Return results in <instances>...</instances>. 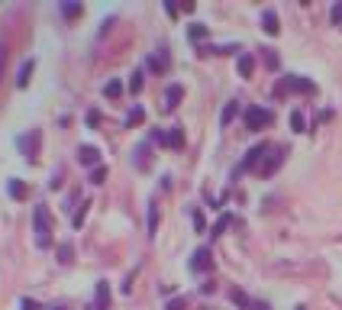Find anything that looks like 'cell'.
Instances as JSON below:
<instances>
[{"instance_id":"cell-1","label":"cell","mask_w":342,"mask_h":310,"mask_svg":"<svg viewBox=\"0 0 342 310\" xmlns=\"http://www.w3.org/2000/svg\"><path fill=\"white\" fill-rule=\"evenodd\" d=\"M271 152V146L268 143H258V146H252L249 152H245V158H242V165L236 168V175H242V171H258L261 168V162H265V155Z\"/></svg>"},{"instance_id":"cell-2","label":"cell","mask_w":342,"mask_h":310,"mask_svg":"<svg viewBox=\"0 0 342 310\" xmlns=\"http://www.w3.org/2000/svg\"><path fill=\"white\" fill-rule=\"evenodd\" d=\"M242 120H245V129L258 132V129L271 126V120H275V117H271V110H265V107H245Z\"/></svg>"},{"instance_id":"cell-3","label":"cell","mask_w":342,"mask_h":310,"mask_svg":"<svg viewBox=\"0 0 342 310\" xmlns=\"http://www.w3.org/2000/svg\"><path fill=\"white\" fill-rule=\"evenodd\" d=\"M36 243L42 246V249H49L52 243H55V239H52V223H49V214L46 210H36Z\"/></svg>"},{"instance_id":"cell-4","label":"cell","mask_w":342,"mask_h":310,"mask_svg":"<svg viewBox=\"0 0 342 310\" xmlns=\"http://www.w3.org/2000/svg\"><path fill=\"white\" fill-rule=\"evenodd\" d=\"M281 165H284V146H278V149H271V152L265 155V162H261L258 175H261V178H271V175H275Z\"/></svg>"},{"instance_id":"cell-5","label":"cell","mask_w":342,"mask_h":310,"mask_svg":"<svg viewBox=\"0 0 342 310\" xmlns=\"http://www.w3.org/2000/svg\"><path fill=\"white\" fill-rule=\"evenodd\" d=\"M210 268H213V252H210V246H200V249L194 252V259H191V271L204 274Z\"/></svg>"},{"instance_id":"cell-6","label":"cell","mask_w":342,"mask_h":310,"mask_svg":"<svg viewBox=\"0 0 342 310\" xmlns=\"http://www.w3.org/2000/svg\"><path fill=\"white\" fill-rule=\"evenodd\" d=\"M287 81V94H313L317 87H313V81H307V78H297V75H291V78H284Z\"/></svg>"},{"instance_id":"cell-7","label":"cell","mask_w":342,"mask_h":310,"mask_svg":"<svg viewBox=\"0 0 342 310\" xmlns=\"http://www.w3.org/2000/svg\"><path fill=\"white\" fill-rule=\"evenodd\" d=\"M16 143H20V149L26 152V158H29V162H36V146H39V132H26V136H20V139H16Z\"/></svg>"},{"instance_id":"cell-8","label":"cell","mask_w":342,"mask_h":310,"mask_svg":"<svg viewBox=\"0 0 342 310\" xmlns=\"http://www.w3.org/2000/svg\"><path fill=\"white\" fill-rule=\"evenodd\" d=\"M91 310H110V281H97V297Z\"/></svg>"},{"instance_id":"cell-9","label":"cell","mask_w":342,"mask_h":310,"mask_svg":"<svg viewBox=\"0 0 342 310\" xmlns=\"http://www.w3.org/2000/svg\"><path fill=\"white\" fill-rule=\"evenodd\" d=\"M78 158H81V165H91V168H97V165H100V152H97V146H81V149H78Z\"/></svg>"},{"instance_id":"cell-10","label":"cell","mask_w":342,"mask_h":310,"mask_svg":"<svg viewBox=\"0 0 342 310\" xmlns=\"http://www.w3.org/2000/svg\"><path fill=\"white\" fill-rule=\"evenodd\" d=\"M261 29H265L268 36H278V29H281V26H278V13H275V10H265V13H261Z\"/></svg>"},{"instance_id":"cell-11","label":"cell","mask_w":342,"mask_h":310,"mask_svg":"<svg viewBox=\"0 0 342 310\" xmlns=\"http://www.w3.org/2000/svg\"><path fill=\"white\" fill-rule=\"evenodd\" d=\"M181 97H184V87H181V84H171L168 91H165V107L174 110V107L181 104Z\"/></svg>"},{"instance_id":"cell-12","label":"cell","mask_w":342,"mask_h":310,"mask_svg":"<svg viewBox=\"0 0 342 310\" xmlns=\"http://www.w3.org/2000/svg\"><path fill=\"white\" fill-rule=\"evenodd\" d=\"M165 146H171V149H184V129H181V126H171L168 132H165Z\"/></svg>"},{"instance_id":"cell-13","label":"cell","mask_w":342,"mask_h":310,"mask_svg":"<svg viewBox=\"0 0 342 310\" xmlns=\"http://www.w3.org/2000/svg\"><path fill=\"white\" fill-rule=\"evenodd\" d=\"M236 68H239L242 78H252V72H255V58H252L249 52H242V55H239V65H236Z\"/></svg>"},{"instance_id":"cell-14","label":"cell","mask_w":342,"mask_h":310,"mask_svg":"<svg viewBox=\"0 0 342 310\" xmlns=\"http://www.w3.org/2000/svg\"><path fill=\"white\" fill-rule=\"evenodd\" d=\"M236 113H239V100H230V104L223 107V117H220V123H223V126H230V123L236 120Z\"/></svg>"},{"instance_id":"cell-15","label":"cell","mask_w":342,"mask_h":310,"mask_svg":"<svg viewBox=\"0 0 342 310\" xmlns=\"http://www.w3.org/2000/svg\"><path fill=\"white\" fill-rule=\"evenodd\" d=\"M32 68H36V61H23V68H20V78H16V84H20V87H26V84H29V75H32Z\"/></svg>"},{"instance_id":"cell-16","label":"cell","mask_w":342,"mask_h":310,"mask_svg":"<svg viewBox=\"0 0 342 310\" xmlns=\"http://www.w3.org/2000/svg\"><path fill=\"white\" fill-rule=\"evenodd\" d=\"M291 129H294V132H303V129H307V117H303V110H291Z\"/></svg>"},{"instance_id":"cell-17","label":"cell","mask_w":342,"mask_h":310,"mask_svg":"<svg viewBox=\"0 0 342 310\" xmlns=\"http://www.w3.org/2000/svg\"><path fill=\"white\" fill-rule=\"evenodd\" d=\"M148 68H155V72H165V68H168V55H165V49L159 52V55L148 58Z\"/></svg>"},{"instance_id":"cell-18","label":"cell","mask_w":342,"mask_h":310,"mask_svg":"<svg viewBox=\"0 0 342 310\" xmlns=\"http://www.w3.org/2000/svg\"><path fill=\"white\" fill-rule=\"evenodd\" d=\"M142 120H145V110L142 107H133V110H129V117H126V126H139Z\"/></svg>"},{"instance_id":"cell-19","label":"cell","mask_w":342,"mask_h":310,"mask_svg":"<svg viewBox=\"0 0 342 310\" xmlns=\"http://www.w3.org/2000/svg\"><path fill=\"white\" fill-rule=\"evenodd\" d=\"M10 194H13V197H20V200H23L26 194H29V188H26V184H23L20 178H13V181H10Z\"/></svg>"},{"instance_id":"cell-20","label":"cell","mask_w":342,"mask_h":310,"mask_svg":"<svg viewBox=\"0 0 342 310\" xmlns=\"http://www.w3.org/2000/svg\"><path fill=\"white\" fill-rule=\"evenodd\" d=\"M155 229H159V207H148V236H155Z\"/></svg>"},{"instance_id":"cell-21","label":"cell","mask_w":342,"mask_h":310,"mask_svg":"<svg viewBox=\"0 0 342 310\" xmlns=\"http://www.w3.org/2000/svg\"><path fill=\"white\" fill-rule=\"evenodd\" d=\"M107 181V168L97 165V168H91V184H103Z\"/></svg>"},{"instance_id":"cell-22","label":"cell","mask_w":342,"mask_h":310,"mask_svg":"<svg viewBox=\"0 0 342 310\" xmlns=\"http://www.w3.org/2000/svg\"><path fill=\"white\" fill-rule=\"evenodd\" d=\"M230 220H233L230 214H223L220 220H216V223H213V236H223V233H226V226H230Z\"/></svg>"},{"instance_id":"cell-23","label":"cell","mask_w":342,"mask_h":310,"mask_svg":"<svg viewBox=\"0 0 342 310\" xmlns=\"http://www.w3.org/2000/svg\"><path fill=\"white\" fill-rule=\"evenodd\" d=\"M103 94H107V97H110V100H117V97L123 94V84H120V81H110L107 87H103Z\"/></svg>"},{"instance_id":"cell-24","label":"cell","mask_w":342,"mask_h":310,"mask_svg":"<svg viewBox=\"0 0 342 310\" xmlns=\"http://www.w3.org/2000/svg\"><path fill=\"white\" fill-rule=\"evenodd\" d=\"M61 13H65L68 20H74V16H81V4H61Z\"/></svg>"},{"instance_id":"cell-25","label":"cell","mask_w":342,"mask_h":310,"mask_svg":"<svg viewBox=\"0 0 342 310\" xmlns=\"http://www.w3.org/2000/svg\"><path fill=\"white\" fill-rule=\"evenodd\" d=\"M187 36L194 39V42H197V39H204V36H207V26H204V23H194V26L187 29Z\"/></svg>"},{"instance_id":"cell-26","label":"cell","mask_w":342,"mask_h":310,"mask_svg":"<svg viewBox=\"0 0 342 310\" xmlns=\"http://www.w3.org/2000/svg\"><path fill=\"white\" fill-rule=\"evenodd\" d=\"M55 252H58V262H71V246L68 243H58Z\"/></svg>"},{"instance_id":"cell-27","label":"cell","mask_w":342,"mask_h":310,"mask_svg":"<svg viewBox=\"0 0 342 310\" xmlns=\"http://www.w3.org/2000/svg\"><path fill=\"white\" fill-rule=\"evenodd\" d=\"M129 91H133V94L142 91V72H133V75H129Z\"/></svg>"},{"instance_id":"cell-28","label":"cell","mask_w":342,"mask_h":310,"mask_svg":"<svg viewBox=\"0 0 342 310\" xmlns=\"http://www.w3.org/2000/svg\"><path fill=\"white\" fill-rule=\"evenodd\" d=\"M87 207H91V200H81V207H78V214H74V226H81V223H84Z\"/></svg>"},{"instance_id":"cell-29","label":"cell","mask_w":342,"mask_h":310,"mask_svg":"<svg viewBox=\"0 0 342 310\" xmlns=\"http://www.w3.org/2000/svg\"><path fill=\"white\" fill-rule=\"evenodd\" d=\"M230 297H233V304H239V307H252V300H249V297H245V294H242V291H239V288H236V291H233V294H230Z\"/></svg>"},{"instance_id":"cell-30","label":"cell","mask_w":342,"mask_h":310,"mask_svg":"<svg viewBox=\"0 0 342 310\" xmlns=\"http://www.w3.org/2000/svg\"><path fill=\"white\" fill-rule=\"evenodd\" d=\"M329 16H332V23H336V26H342V0H339V4H332Z\"/></svg>"},{"instance_id":"cell-31","label":"cell","mask_w":342,"mask_h":310,"mask_svg":"<svg viewBox=\"0 0 342 310\" xmlns=\"http://www.w3.org/2000/svg\"><path fill=\"white\" fill-rule=\"evenodd\" d=\"M184 307H187V297H174V300H168L165 310H184Z\"/></svg>"},{"instance_id":"cell-32","label":"cell","mask_w":342,"mask_h":310,"mask_svg":"<svg viewBox=\"0 0 342 310\" xmlns=\"http://www.w3.org/2000/svg\"><path fill=\"white\" fill-rule=\"evenodd\" d=\"M204 226H207L204 214H200V210H194V229H197V233H204Z\"/></svg>"},{"instance_id":"cell-33","label":"cell","mask_w":342,"mask_h":310,"mask_svg":"<svg viewBox=\"0 0 342 310\" xmlns=\"http://www.w3.org/2000/svg\"><path fill=\"white\" fill-rule=\"evenodd\" d=\"M265 65H268V68H278V55H275L271 49H265Z\"/></svg>"},{"instance_id":"cell-34","label":"cell","mask_w":342,"mask_h":310,"mask_svg":"<svg viewBox=\"0 0 342 310\" xmlns=\"http://www.w3.org/2000/svg\"><path fill=\"white\" fill-rule=\"evenodd\" d=\"M4 65H7V49H4V42H0V81H4Z\"/></svg>"},{"instance_id":"cell-35","label":"cell","mask_w":342,"mask_h":310,"mask_svg":"<svg viewBox=\"0 0 342 310\" xmlns=\"http://www.w3.org/2000/svg\"><path fill=\"white\" fill-rule=\"evenodd\" d=\"M87 123H91V126H97V123H100V113L91 110V113H87Z\"/></svg>"},{"instance_id":"cell-36","label":"cell","mask_w":342,"mask_h":310,"mask_svg":"<svg viewBox=\"0 0 342 310\" xmlns=\"http://www.w3.org/2000/svg\"><path fill=\"white\" fill-rule=\"evenodd\" d=\"M23 310H39V304H36V300H29V297H26V300H23Z\"/></svg>"},{"instance_id":"cell-37","label":"cell","mask_w":342,"mask_h":310,"mask_svg":"<svg viewBox=\"0 0 342 310\" xmlns=\"http://www.w3.org/2000/svg\"><path fill=\"white\" fill-rule=\"evenodd\" d=\"M252 310H268V304H261V300H252Z\"/></svg>"},{"instance_id":"cell-38","label":"cell","mask_w":342,"mask_h":310,"mask_svg":"<svg viewBox=\"0 0 342 310\" xmlns=\"http://www.w3.org/2000/svg\"><path fill=\"white\" fill-rule=\"evenodd\" d=\"M297 310H303V307H297Z\"/></svg>"}]
</instances>
